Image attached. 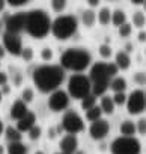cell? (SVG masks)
I'll list each match as a JSON object with an SVG mask.
<instances>
[{
	"instance_id": "obj_24",
	"label": "cell",
	"mask_w": 146,
	"mask_h": 154,
	"mask_svg": "<svg viewBox=\"0 0 146 154\" xmlns=\"http://www.w3.org/2000/svg\"><path fill=\"white\" fill-rule=\"evenodd\" d=\"M5 137H6L9 142H21L23 134H21V131H20L17 127L9 125V127L5 128Z\"/></svg>"
},
{
	"instance_id": "obj_33",
	"label": "cell",
	"mask_w": 146,
	"mask_h": 154,
	"mask_svg": "<svg viewBox=\"0 0 146 154\" xmlns=\"http://www.w3.org/2000/svg\"><path fill=\"white\" fill-rule=\"evenodd\" d=\"M33 89L32 88H24L23 89V92H21V100L27 104V103H30L32 100H33Z\"/></svg>"
},
{
	"instance_id": "obj_37",
	"label": "cell",
	"mask_w": 146,
	"mask_h": 154,
	"mask_svg": "<svg viewBox=\"0 0 146 154\" xmlns=\"http://www.w3.org/2000/svg\"><path fill=\"white\" fill-rule=\"evenodd\" d=\"M133 79H134V83L143 86V85H146V72L139 71V72H136V74L133 75Z\"/></svg>"
},
{
	"instance_id": "obj_21",
	"label": "cell",
	"mask_w": 146,
	"mask_h": 154,
	"mask_svg": "<svg viewBox=\"0 0 146 154\" xmlns=\"http://www.w3.org/2000/svg\"><path fill=\"white\" fill-rule=\"evenodd\" d=\"M6 152L8 154H27L29 148L23 142H9V145L6 146Z\"/></svg>"
},
{
	"instance_id": "obj_9",
	"label": "cell",
	"mask_w": 146,
	"mask_h": 154,
	"mask_svg": "<svg viewBox=\"0 0 146 154\" xmlns=\"http://www.w3.org/2000/svg\"><path fill=\"white\" fill-rule=\"evenodd\" d=\"M26 15L27 12H17L5 17V32L20 35L26 27Z\"/></svg>"
},
{
	"instance_id": "obj_48",
	"label": "cell",
	"mask_w": 146,
	"mask_h": 154,
	"mask_svg": "<svg viewBox=\"0 0 146 154\" xmlns=\"http://www.w3.org/2000/svg\"><path fill=\"white\" fill-rule=\"evenodd\" d=\"M5 133V125H3V122H2V119H0V136H2Z\"/></svg>"
},
{
	"instance_id": "obj_23",
	"label": "cell",
	"mask_w": 146,
	"mask_h": 154,
	"mask_svg": "<svg viewBox=\"0 0 146 154\" xmlns=\"http://www.w3.org/2000/svg\"><path fill=\"white\" fill-rule=\"evenodd\" d=\"M119 131H121V136H134L137 133V128H136V124L130 119H125L121 127H119Z\"/></svg>"
},
{
	"instance_id": "obj_46",
	"label": "cell",
	"mask_w": 146,
	"mask_h": 154,
	"mask_svg": "<svg viewBox=\"0 0 146 154\" xmlns=\"http://www.w3.org/2000/svg\"><path fill=\"white\" fill-rule=\"evenodd\" d=\"M5 8H6V2L5 0H0V12H3Z\"/></svg>"
},
{
	"instance_id": "obj_43",
	"label": "cell",
	"mask_w": 146,
	"mask_h": 154,
	"mask_svg": "<svg viewBox=\"0 0 146 154\" xmlns=\"http://www.w3.org/2000/svg\"><path fill=\"white\" fill-rule=\"evenodd\" d=\"M139 42H146V32L145 30H140V33H139Z\"/></svg>"
},
{
	"instance_id": "obj_47",
	"label": "cell",
	"mask_w": 146,
	"mask_h": 154,
	"mask_svg": "<svg viewBox=\"0 0 146 154\" xmlns=\"http://www.w3.org/2000/svg\"><path fill=\"white\" fill-rule=\"evenodd\" d=\"M3 29H5V21H3V20H0V35H3V33H5Z\"/></svg>"
},
{
	"instance_id": "obj_4",
	"label": "cell",
	"mask_w": 146,
	"mask_h": 154,
	"mask_svg": "<svg viewBox=\"0 0 146 154\" xmlns=\"http://www.w3.org/2000/svg\"><path fill=\"white\" fill-rule=\"evenodd\" d=\"M79 29V20L74 15H59L51 23V33L59 41H66L76 35Z\"/></svg>"
},
{
	"instance_id": "obj_49",
	"label": "cell",
	"mask_w": 146,
	"mask_h": 154,
	"mask_svg": "<svg viewBox=\"0 0 146 154\" xmlns=\"http://www.w3.org/2000/svg\"><path fill=\"white\" fill-rule=\"evenodd\" d=\"M143 3H145V0H133V5H142L143 6Z\"/></svg>"
},
{
	"instance_id": "obj_51",
	"label": "cell",
	"mask_w": 146,
	"mask_h": 154,
	"mask_svg": "<svg viewBox=\"0 0 146 154\" xmlns=\"http://www.w3.org/2000/svg\"><path fill=\"white\" fill-rule=\"evenodd\" d=\"M5 152H6L5 146H2V145H0V154H5Z\"/></svg>"
},
{
	"instance_id": "obj_6",
	"label": "cell",
	"mask_w": 146,
	"mask_h": 154,
	"mask_svg": "<svg viewBox=\"0 0 146 154\" xmlns=\"http://www.w3.org/2000/svg\"><path fill=\"white\" fill-rule=\"evenodd\" d=\"M112 154H140L142 143L134 136H119L110 143Z\"/></svg>"
},
{
	"instance_id": "obj_11",
	"label": "cell",
	"mask_w": 146,
	"mask_h": 154,
	"mask_svg": "<svg viewBox=\"0 0 146 154\" xmlns=\"http://www.w3.org/2000/svg\"><path fill=\"white\" fill-rule=\"evenodd\" d=\"M2 41H3V47H5L6 53H9L12 56H21V51L24 47H23V41H21L20 35L5 32L2 35Z\"/></svg>"
},
{
	"instance_id": "obj_7",
	"label": "cell",
	"mask_w": 146,
	"mask_h": 154,
	"mask_svg": "<svg viewBox=\"0 0 146 154\" xmlns=\"http://www.w3.org/2000/svg\"><path fill=\"white\" fill-rule=\"evenodd\" d=\"M60 124H62L63 130H65L68 134H77V133H80V131L85 130L83 118H82L77 112H72V110L65 112V115H63Z\"/></svg>"
},
{
	"instance_id": "obj_44",
	"label": "cell",
	"mask_w": 146,
	"mask_h": 154,
	"mask_svg": "<svg viewBox=\"0 0 146 154\" xmlns=\"http://www.w3.org/2000/svg\"><path fill=\"white\" fill-rule=\"evenodd\" d=\"M89 6H91V9L92 8H97V6H100V2H98V0H89Z\"/></svg>"
},
{
	"instance_id": "obj_27",
	"label": "cell",
	"mask_w": 146,
	"mask_h": 154,
	"mask_svg": "<svg viewBox=\"0 0 146 154\" xmlns=\"http://www.w3.org/2000/svg\"><path fill=\"white\" fill-rule=\"evenodd\" d=\"M133 26L134 27H139V29H143L145 24H146V15L143 11H136L133 14Z\"/></svg>"
},
{
	"instance_id": "obj_8",
	"label": "cell",
	"mask_w": 146,
	"mask_h": 154,
	"mask_svg": "<svg viewBox=\"0 0 146 154\" xmlns=\"http://www.w3.org/2000/svg\"><path fill=\"white\" fill-rule=\"evenodd\" d=\"M127 110L130 115H140L146 110V94L142 89H134L127 98Z\"/></svg>"
},
{
	"instance_id": "obj_39",
	"label": "cell",
	"mask_w": 146,
	"mask_h": 154,
	"mask_svg": "<svg viewBox=\"0 0 146 154\" xmlns=\"http://www.w3.org/2000/svg\"><path fill=\"white\" fill-rule=\"evenodd\" d=\"M41 59L42 60H51L53 59V50L51 48H48V47H45V48H42L41 50Z\"/></svg>"
},
{
	"instance_id": "obj_17",
	"label": "cell",
	"mask_w": 146,
	"mask_h": 154,
	"mask_svg": "<svg viewBox=\"0 0 146 154\" xmlns=\"http://www.w3.org/2000/svg\"><path fill=\"white\" fill-rule=\"evenodd\" d=\"M115 63L119 69H128L131 65V57H130L128 51H124V50L118 51L115 56Z\"/></svg>"
},
{
	"instance_id": "obj_19",
	"label": "cell",
	"mask_w": 146,
	"mask_h": 154,
	"mask_svg": "<svg viewBox=\"0 0 146 154\" xmlns=\"http://www.w3.org/2000/svg\"><path fill=\"white\" fill-rule=\"evenodd\" d=\"M115 101H113V97L110 95H103L101 97V101H100V107L103 110V113L106 115H112L115 112Z\"/></svg>"
},
{
	"instance_id": "obj_15",
	"label": "cell",
	"mask_w": 146,
	"mask_h": 154,
	"mask_svg": "<svg viewBox=\"0 0 146 154\" xmlns=\"http://www.w3.org/2000/svg\"><path fill=\"white\" fill-rule=\"evenodd\" d=\"M35 122H36V115L33 112H27L26 116H23L20 121H17V128L21 133H29V130L36 125Z\"/></svg>"
},
{
	"instance_id": "obj_29",
	"label": "cell",
	"mask_w": 146,
	"mask_h": 154,
	"mask_svg": "<svg viewBox=\"0 0 146 154\" xmlns=\"http://www.w3.org/2000/svg\"><path fill=\"white\" fill-rule=\"evenodd\" d=\"M80 106H82V109H83L85 112H88V110H91L92 107H95V106H97V97H95L94 94H91V95H88L86 98H83V100H82V103H80Z\"/></svg>"
},
{
	"instance_id": "obj_25",
	"label": "cell",
	"mask_w": 146,
	"mask_h": 154,
	"mask_svg": "<svg viewBox=\"0 0 146 154\" xmlns=\"http://www.w3.org/2000/svg\"><path fill=\"white\" fill-rule=\"evenodd\" d=\"M125 23H127V14H125L122 9H115V11L112 12V24L119 29V27H121L122 24H125Z\"/></svg>"
},
{
	"instance_id": "obj_36",
	"label": "cell",
	"mask_w": 146,
	"mask_h": 154,
	"mask_svg": "<svg viewBox=\"0 0 146 154\" xmlns=\"http://www.w3.org/2000/svg\"><path fill=\"white\" fill-rule=\"evenodd\" d=\"M136 128H137V133H139V134L146 136V118H140V119L136 122Z\"/></svg>"
},
{
	"instance_id": "obj_35",
	"label": "cell",
	"mask_w": 146,
	"mask_h": 154,
	"mask_svg": "<svg viewBox=\"0 0 146 154\" xmlns=\"http://www.w3.org/2000/svg\"><path fill=\"white\" fill-rule=\"evenodd\" d=\"M41 133H42L41 127H39V125H35V127H32V128L29 130V139H30V140H38V139L41 137Z\"/></svg>"
},
{
	"instance_id": "obj_30",
	"label": "cell",
	"mask_w": 146,
	"mask_h": 154,
	"mask_svg": "<svg viewBox=\"0 0 146 154\" xmlns=\"http://www.w3.org/2000/svg\"><path fill=\"white\" fill-rule=\"evenodd\" d=\"M131 32H133V24H130V23H125V24H122V26L118 29V33H119V36H122V38L130 36Z\"/></svg>"
},
{
	"instance_id": "obj_52",
	"label": "cell",
	"mask_w": 146,
	"mask_h": 154,
	"mask_svg": "<svg viewBox=\"0 0 146 154\" xmlns=\"http://www.w3.org/2000/svg\"><path fill=\"white\" fill-rule=\"evenodd\" d=\"M143 9H145V12H146V0H145V3H143Z\"/></svg>"
},
{
	"instance_id": "obj_56",
	"label": "cell",
	"mask_w": 146,
	"mask_h": 154,
	"mask_svg": "<svg viewBox=\"0 0 146 154\" xmlns=\"http://www.w3.org/2000/svg\"><path fill=\"white\" fill-rule=\"evenodd\" d=\"M76 154H83V152H79V151H77V152H76Z\"/></svg>"
},
{
	"instance_id": "obj_28",
	"label": "cell",
	"mask_w": 146,
	"mask_h": 154,
	"mask_svg": "<svg viewBox=\"0 0 146 154\" xmlns=\"http://www.w3.org/2000/svg\"><path fill=\"white\" fill-rule=\"evenodd\" d=\"M101 116H103V110H101L100 106H95V107H92L91 110L86 112V119L91 121V122H95V121L101 119Z\"/></svg>"
},
{
	"instance_id": "obj_18",
	"label": "cell",
	"mask_w": 146,
	"mask_h": 154,
	"mask_svg": "<svg viewBox=\"0 0 146 154\" xmlns=\"http://www.w3.org/2000/svg\"><path fill=\"white\" fill-rule=\"evenodd\" d=\"M110 82H112V80L94 82V83H92V94H94L95 97H103V95H106L107 89H110Z\"/></svg>"
},
{
	"instance_id": "obj_40",
	"label": "cell",
	"mask_w": 146,
	"mask_h": 154,
	"mask_svg": "<svg viewBox=\"0 0 146 154\" xmlns=\"http://www.w3.org/2000/svg\"><path fill=\"white\" fill-rule=\"evenodd\" d=\"M6 2H8V5H9V6H12V8L24 6V5H27V3H29L27 0H6Z\"/></svg>"
},
{
	"instance_id": "obj_10",
	"label": "cell",
	"mask_w": 146,
	"mask_h": 154,
	"mask_svg": "<svg viewBox=\"0 0 146 154\" xmlns=\"http://www.w3.org/2000/svg\"><path fill=\"white\" fill-rule=\"evenodd\" d=\"M69 94L63 89H57L54 92L50 94V98H48V107L53 110V112H62L65 109H68L69 106Z\"/></svg>"
},
{
	"instance_id": "obj_16",
	"label": "cell",
	"mask_w": 146,
	"mask_h": 154,
	"mask_svg": "<svg viewBox=\"0 0 146 154\" xmlns=\"http://www.w3.org/2000/svg\"><path fill=\"white\" fill-rule=\"evenodd\" d=\"M27 112H29L27 104H26L23 100H17V101H14L12 106H11V118H12V119L20 121L23 116L27 115Z\"/></svg>"
},
{
	"instance_id": "obj_3",
	"label": "cell",
	"mask_w": 146,
	"mask_h": 154,
	"mask_svg": "<svg viewBox=\"0 0 146 154\" xmlns=\"http://www.w3.org/2000/svg\"><path fill=\"white\" fill-rule=\"evenodd\" d=\"M51 20L44 9H32L26 15V27L24 30L38 39L45 38L51 32Z\"/></svg>"
},
{
	"instance_id": "obj_54",
	"label": "cell",
	"mask_w": 146,
	"mask_h": 154,
	"mask_svg": "<svg viewBox=\"0 0 146 154\" xmlns=\"http://www.w3.org/2000/svg\"><path fill=\"white\" fill-rule=\"evenodd\" d=\"M35 154H45V152H42V151H36Z\"/></svg>"
},
{
	"instance_id": "obj_31",
	"label": "cell",
	"mask_w": 146,
	"mask_h": 154,
	"mask_svg": "<svg viewBox=\"0 0 146 154\" xmlns=\"http://www.w3.org/2000/svg\"><path fill=\"white\" fill-rule=\"evenodd\" d=\"M51 9L54 12H62L66 9V2L65 0H53L51 2Z\"/></svg>"
},
{
	"instance_id": "obj_55",
	"label": "cell",
	"mask_w": 146,
	"mask_h": 154,
	"mask_svg": "<svg viewBox=\"0 0 146 154\" xmlns=\"http://www.w3.org/2000/svg\"><path fill=\"white\" fill-rule=\"evenodd\" d=\"M56 154H65V152H62V151H59V152H56Z\"/></svg>"
},
{
	"instance_id": "obj_50",
	"label": "cell",
	"mask_w": 146,
	"mask_h": 154,
	"mask_svg": "<svg viewBox=\"0 0 146 154\" xmlns=\"http://www.w3.org/2000/svg\"><path fill=\"white\" fill-rule=\"evenodd\" d=\"M56 136V131L51 128V130H48V137H54Z\"/></svg>"
},
{
	"instance_id": "obj_34",
	"label": "cell",
	"mask_w": 146,
	"mask_h": 154,
	"mask_svg": "<svg viewBox=\"0 0 146 154\" xmlns=\"http://www.w3.org/2000/svg\"><path fill=\"white\" fill-rule=\"evenodd\" d=\"M127 98H128V95H127L125 92H118V94H115V95H113V101H115V104H116V106L127 104Z\"/></svg>"
},
{
	"instance_id": "obj_20",
	"label": "cell",
	"mask_w": 146,
	"mask_h": 154,
	"mask_svg": "<svg viewBox=\"0 0 146 154\" xmlns=\"http://www.w3.org/2000/svg\"><path fill=\"white\" fill-rule=\"evenodd\" d=\"M127 86H128L127 80L124 79V77H119V75L113 77L112 82H110V89H112L115 94H118V92H125Z\"/></svg>"
},
{
	"instance_id": "obj_38",
	"label": "cell",
	"mask_w": 146,
	"mask_h": 154,
	"mask_svg": "<svg viewBox=\"0 0 146 154\" xmlns=\"http://www.w3.org/2000/svg\"><path fill=\"white\" fill-rule=\"evenodd\" d=\"M21 57L26 60V62H30L33 59V50L30 47H24L23 51H21Z\"/></svg>"
},
{
	"instance_id": "obj_32",
	"label": "cell",
	"mask_w": 146,
	"mask_h": 154,
	"mask_svg": "<svg viewBox=\"0 0 146 154\" xmlns=\"http://www.w3.org/2000/svg\"><path fill=\"white\" fill-rule=\"evenodd\" d=\"M98 51H100V54H101V57H103V59H109V57L113 54V51H112V47H110L109 44H101Z\"/></svg>"
},
{
	"instance_id": "obj_45",
	"label": "cell",
	"mask_w": 146,
	"mask_h": 154,
	"mask_svg": "<svg viewBox=\"0 0 146 154\" xmlns=\"http://www.w3.org/2000/svg\"><path fill=\"white\" fill-rule=\"evenodd\" d=\"M5 54H6V50H5V47H3L2 44H0V59H3Z\"/></svg>"
},
{
	"instance_id": "obj_42",
	"label": "cell",
	"mask_w": 146,
	"mask_h": 154,
	"mask_svg": "<svg viewBox=\"0 0 146 154\" xmlns=\"http://www.w3.org/2000/svg\"><path fill=\"white\" fill-rule=\"evenodd\" d=\"M8 85V74L5 71H0V86H6Z\"/></svg>"
},
{
	"instance_id": "obj_2",
	"label": "cell",
	"mask_w": 146,
	"mask_h": 154,
	"mask_svg": "<svg viewBox=\"0 0 146 154\" xmlns=\"http://www.w3.org/2000/svg\"><path fill=\"white\" fill-rule=\"evenodd\" d=\"M92 63V56L86 48H66L60 54V66L68 71L82 72Z\"/></svg>"
},
{
	"instance_id": "obj_1",
	"label": "cell",
	"mask_w": 146,
	"mask_h": 154,
	"mask_svg": "<svg viewBox=\"0 0 146 154\" xmlns=\"http://www.w3.org/2000/svg\"><path fill=\"white\" fill-rule=\"evenodd\" d=\"M32 79L42 94H51L59 89L65 80V69L60 65H41L33 69Z\"/></svg>"
},
{
	"instance_id": "obj_53",
	"label": "cell",
	"mask_w": 146,
	"mask_h": 154,
	"mask_svg": "<svg viewBox=\"0 0 146 154\" xmlns=\"http://www.w3.org/2000/svg\"><path fill=\"white\" fill-rule=\"evenodd\" d=\"M2 98H3V94H2V91H0V101H2Z\"/></svg>"
},
{
	"instance_id": "obj_14",
	"label": "cell",
	"mask_w": 146,
	"mask_h": 154,
	"mask_svg": "<svg viewBox=\"0 0 146 154\" xmlns=\"http://www.w3.org/2000/svg\"><path fill=\"white\" fill-rule=\"evenodd\" d=\"M60 151L65 154H76L79 151V139L76 134H66L59 142Z\"/></svg>"
},
{
	"instance_id": "obj_13",
	"label": "cell",
	"mask_w": 146,
	"mask_h": 154,
	"mask_svg": "<svg viewBox=\"0 0 146 154\" xmlns=\"http://www.w3.org/2000/svg\"><path fill=\"white\" fill-rule=\"evenodd\" d=\"M110 131V124L107 119L101 118L95 122H91V127H89V134L94 140H103Z\"/></svg>"
},
{
	"instance_id": "obj_26",
	"label": "cell",
	"mask_w": 146,
	"mask_h": 154,
	"mask_svg": "<svg viewBox=\"0 0 146 154\" xmlns=\"http://www.w3.org/2000/svg\"><path fill=\"white\" fill-rule=\"evenodd\" d=\"M95 21H97V14H95V11L94 9H86V11H83V14H82V23L86 26V27H92L94 24H95Z\"/></svg>"
},
{
	"instance_id": "obj_5",
	"label": "cell",
	"mask_w": 146,
	"mask_h": 154,
	"mask_svg": "<svg viewBox=\"0 0 146 154\" xmlns=\"http://www.w3.org/2000/svg\"><path fill=\"white\" fill-rule=\"evenodd\" d=\"M68 94L74 100H83L92 94V82L89 75L77 72L68 79Z\"/></svg>"
},
{
	"instance_id": "obj_22",
	"label": "cell",
	"mask_w": 146,
	"mask_h": 154,
	"mask_svg": "<svg viewBox=\"0 0 146 154\" xmlns=\"http://www.w3.org/2000/svg\"><path fill=\"white\" fill-rule=\"evenodd\" d=\"M112 12H113V11H110V8L103 6V8L98 11V15H97L98 23H100V24H103V26L110 24V23H112Z\"/></svg>"
},
{
	"instance_id": "obj_12",
	"label": "cell",
	"mask_w": 146,
	"mask_h": 154,
	"mask_svg": "<svg viewBox=\"0 0 146 154\" xmlns=\"http://www.w3.org/2000/svg\"><path fill=\"white\" fill-rule=\"evenodd\" d=\"M91 82H101V80H112L109 74V63L107 62H95L89 71Z\"/></svg>"
},
{
	"instance_id": "obj_41",
	"label": "cell",
	"mask_w": 146,
	"mask_h": 154,
	"mask_svg": "<svg viewBox=\"0 0 146 154\" xmlns=\"http://www.w3.org/2000/svg\"><path fill=\"white\" fill-rule=\"evenodd\" d=\"M118 71H119V68L116 66V63H115V62H110V63H109V74H110L112 79H113V77H116Z\"/></svg>"
}]
</instances>
